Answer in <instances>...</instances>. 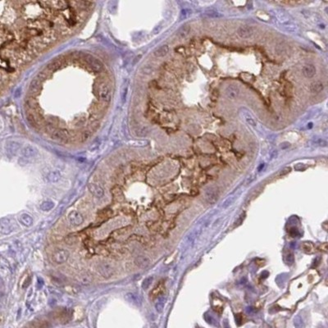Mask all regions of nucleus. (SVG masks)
<instances>
[{
	"label": "nucleus",
	"mask_w": 328,
	"mask_h": 328,
	"mask_svg": "<svg viewBox=\"0 0 328 328\" xmlns=\"http://www.w3.org/2000/svg\"><path fill=\"white\" fill-rule=\"evenodd\" d=\"M153 277H151V276L145 278V279L143 281L142 285H141V287H142L143 290L146 291L147 289H149V287L150 286L151 284H152V282H153Z\"/></svg>",
	"instance_id": "nucleus-30"
},
{
	"label": "nucleus",
	"mask_w": 328,
	"mask_h": 328,
	"mask_svg": "<svg viewBox=\"0 0 328 328\" xmlns=\"http://www.w3.org/2000/svg\"><path fill=\"white\" fill-rule=\"evenodd\" d=\"M236 197L237 196H236V195H231V196L228 197L227 199H226L225 201L222 203V208H229L230 206L233 204V203H234L235 200H236Z\"/></svg>",
	"instance_id": "nucleus-26"
},
{
	"label": "nucleus",
	"mask_w": 328,
	"mask_h": 328,
	"mask_svg": "<svg viewBox=\"0 0 328 328\" xmlns=\"http://www.w3.org/2000/svg\"><path fill=\"white\" fill-rule=\"evenodd\" d=\"M291 170V167H285V168L283 169V170H281V175H286V174L290 172Z\"/></svg>",
	"instance_id": "nucleus-34"
},
{
	"label": "nucleus",
	"mask_w": 328,
	"mask_h": 328,
	"mask_svg": "<svg viewBox=\"0 0 328 328\" xmlns=\"http://www.w3.org/2000/svg\"><path fill=\"white\" fill-rule=\"evenodd\" d=\"M263 167H264V164H263V163L260 164V166H258V171H262V169H263Z\"/></svg>",
	"instance_id": "nucleus-38"
},
{
	"label": "nucleus",
	"mask_w": 328,
	"mask_h": 328,
	"mask_svg": "<svg viewBox=\"0 0 328 328\" xmlns=\"http://www.w3.org/2000/svg\"><path fill=\"white\" fill-rule=\"evenodd\" d=\"M254 29L249 26H241L236 31L237 35L242 39H249L254 35Z\"/></svg>",
	"instance_id": "nucleus-11"
},
{
	"label": "nucleus",
	"mask_w": 328,
	"mask_h": 328,
	"mask_svg": "<svg viewBox=\"0 0 328 328\" xmlns=\"http://www.w3.org/2000/svg\"><path fill=\"white\" fill-rule=\"evenodd\" d=\"M294 325H295V328H304V321L300 316H296L294 318Z\"/></svg>",
	"instance_id": "nucleus-31"
},
{
	"label": "nucleus",
	"mask_w": 328,
	"mask_h": 328,
	"mask_svg": "<svg viewBox=\"0 0 328 328\" xmlns=\"http://www.w3.org/2000/svg\"><path fill=\"white\" fill-rule=\"evenodd\" d=\"M51 136L53 139H56L60 141H65L68 139L67 132L62 129H56L55 128L54 131L51 133Z\"/></svg>",
	"instance_id": "nucleus-13"
},
{
	"label": "nucleus",
	"mask_w": 328,
	"mask_h": 328,
	"mask_svg": "<svg viewBox=\"0 0 328 328\" xmlns=\"http://www.w3.org/2000/svg\"><path fill=\"white\" fill-rule=\"evenodd\" d=\"M69 253L66 249H57L53 253L52 258L53 262L57 264H62L68 260Z\"/></svg>",
	"instance_id": "nucleus-5"
},
{
	"label": "nucleus",
	"mask_w": 328,
	"mask_h": 328,
	"mask_svg": "<svg viewBox=\"0 0 328 328\" xmlns=\"http://www.w3.org/2000/svg\"><path fill=\"white\" fill-rule=\"evenodd\" d=\"M144 73H146V74H149L151 72H152V67H144Z\"/></svg>",
	"instance_id": "nucleus-35"
},
{
	"label": "nucleus",
	"mask_w": 328,
	"mask_h": 328,
	"mask_svg": "<svg viewBox=\"0 0 328 328\" xmlns=\"http://www.w3.org/2000/svg\"><path fill=\"white\" fill-rule=\"evenodd\" d=\"M98 95L101 100L104 103H108L111 100L112 92L110 86L107 83H103L98 88Z\"/></svg>",
	"instance_id": "nucleus-3"
},
{
	"label": "nucleus",
	"mask_w": 328,
	"mask_h": 328,
	"mask_svg": "<svg viewBox=\"0 0 328 328\" xmlns=\"http://www.w3.org/2000/svg\"><path fill=\"white\" fill-rule=\"evenodd\" d=\"M135 262L138 267L144 268L149 265V259L145 256H138L135 260Z\"/></svg>",
	"instance_id": "nucleus-18"
},
{
	"label": "nucleus",
	"mask_w": 328,
	"mask_h": 328,
	"mask_svg": "<svg viewBox=\"0 0 328 328\" xmlns=\"http://www.w3.org/2000/svg\"><path fill=\"white\" fill-rule=\"evenodd\" d=\"M313 127V123H309V124H308V128H312Z\"/></svg>",
	"instance_id": "nucleus-40"
},
{
	"label": "nucleus",
	"mask_w": 328,
	"mask_h": 328,
	"mask_svg": "<svg viewBox=\"0 0 328 328\" xmlns=\"http://www.w3.org/2000/svg\"><path fill=\"white\" fill-rule=\"evenodd\" d=\"M89 190L92 195L96 198H102L104 195V190L101 186L96 183H91L89 185Z\"/></svg>",
	"instance_id": "nucleus-12"
},
{
	"label": "nucleus",
	"mask_w": 328,
	"mask_h": 328,
	"mask_svg": "<svg viewBox=\"0 0 328 328\" xmlns=\"http://www.w3.org/2000/svg\"><path fill=\"white\" fill-rule=\"evenodd\" d=\"M38 154V149L32 145H27L22 149V156L19 158V163L25 166L30 162L31 159L35 158Z\"/></svg>",
	"instance_id": "nucleus-1"
},
{
	"label": "nucleus",
	"mask_w": 328,
	"mask_h": 328,
	"mask_svg": "<svg viewBox=\"0 0 328 328\" xmlns=\"http://www.w3.org/2000/svg\"><path fill=\"white\" fill-rule=\"evenodd\" d=\"M39 84H40V81L37 77L34 79L31 82V84H30V91H31L32 93H35V92L37 91L39 87Z\"/></svg>",
	"instance_id": "nucleus-27"
},
{
	"label": "nucleus",
	"mask_w": 328,
	"mask_h": 328,
	"mask_svg": "<svg viewBox=\"0 0 328 328\" xmlns=\"http://www.w3.org/2000/svg\"><path fill=\"white\" fill-rule=\"evenodd\" d=\"M276 156H277V151H272V153H271V158H275V157H276Z\"/></svg>",
	"instance_id": "nucleus-36"
},
{
	"label": "nucleus",
	"mask_w": 328,
	"mask_h": 328,
	"mask_svg": "<svg viewBox=\"0 0 328 328\" xmlns=\"http://www.w3.org/2000/svg\"><path fill=\"white\" fill-rule=\"evenodd\" d=\"M166 298L165 295H161L158 297L157 302L155 304V308L157 310V313H162V310H163L164 306H165V304H166Z\"/></svg>",
	"instance_id": "nucleus-19"
},
{
	"label": "nucleus",
	"mask_w": 328,
	"mask_h": 328,
	"mask_svg": "<svg viewBox=\"0 0 328 328\" xmlns=\"http://www.w3.org/2000/svg\"><path fill=\"white\" fill-rule=\"evenodd\" d=\"M282 27H283L286 31H288V32L294 33L298 31L297 26H296L293 22H291V21H290V22H286V23H283V24H282Z\"/></svg>",
	"instance_id": "nucleus-23"
},
{
	"label": "nucleus",
	"mask_w": 328,
	"mask_h": 328,
	"mask_svg": "<svg viewBox=\"0 0 328 328\" xmlns=\"http://www.w3.org/2000/svg\"><path fill=\"white\" fill-rule=\"evenodd\" d=\"M243 117L246 121V122L250 125V126H253V127L257 126V122H256L254 117L252 116L251 114L248 112H243Z\"/></svg>",
	"instance_id": "nucleus-24"
},
{
	"label": "nucleus",
	"mask_w": 328,
	"mask_h": 328,
	"mask_svg": "<svg viewBox=\"0 0 328 328\" xmlns=\"http://www.w3.org/2000/svg\"><path fill=\"white\" fill-rule=\"evenodd\" d=\"M54 203L52 201H49V200H47V201H44L43 203L40 204V209L44 212H48V211H50L52 208H54Z\"/></svg>",
	"instance_id": "nucleus-25"
},
{
	"label": "nucleus",
	"mask_w": 328,
	"mask_h": 328,
	"mask_svg": "<svg viewBox=\"0 0 328 328\" xmlns=\"http://www.w3.org/2000/svg\"><path fill=\"white\" fill-rule=\"evenodd\" d=\"M191 10L189 8H184L183 10L181 11V19L183 20V19H186V18H187L189 17V16L191 15Z\"/></svg>",
	"instance_id": "nucleus-33"
},
{
	"label": "nucleus",
	"mask_w": 328,
	"mask_h": 328,
	"mask_svg": "<svg viewBox=\"0 0 328 328\" xmlns=\"http://www.w3.org/2000/svg\"><path fill=\"white\" fill-rule=\"evenodd\" d=\"M290 143H284V144H282L281 145V148L282 149H285V148H287V147H290Z\"/></svg>",
	"instance_id": "nucleus-37"
},
{
	"label": "nucleus",
	"mask_w": 328,
	"mask_h": 328,
	"mask_svg": "<svg viewBox=\"0 0 328 328\" xmlns=\"http://www.w3.org/2000/svg\"><path fill=\"white\" fill-rule=\"evenodd\" d=\"M324 89L323 84L321 82H313L310 85V91L313 94H318Z\"/></svg>",
	"instance_id": "nucleus-22"
},
{
	"label": "nucleus",
	"mask_w": 328,
	"mask_h": 328,
	"mask_svg": "<svg viewBox=\"0 0 328 328\" xmlns=\"http://www.w3.org/2000/svg\"><path fill=\"white\" fill-rule=\"evenodd\" d=\"M82 57L92 71L98 72L103 70V64L101 63L100 61H98V59L95 58L94 56H92L89 53H83Z\"/></svg>",
	"instance_id": "nucleus-2"
},
{
	"label": "nucleus",
	"mask_w": 328,
	"mask_h": 328,
	"mask_svg": "<svg viewBox=\"0 0 328 328\" xmlns=\"http://www.w3.org/2000/svg\"><path fill=\"white\" fill-rule=\"evenodd\" d=\"M92 279H93V278H92L91 275H90V274H83V275L80 277V281H81V283L84 285L90 284V282L92 281Z\"/></svg>",
	"instance_id": "nucleus-29"
},
{
	"label": "nucleus",
	"mask_w": 328,
	"mask_h": 328,
	"mask_svg": "<svg viewBox=\"0 0 328 328\" xmlns=\"http://www.w3.org/2000/svg\"><path fill=\"white\" fill-rule=\"evenodd\" d=\"M68 221L73 226H80L84 221L83 216L77 211H72L67 216Z\"/></svg>",
	"instance_id": "nucleus-10"
},
{
	"label": "nucleus",
	"mask_w": 328,
	"mask_h": 328,
	"mask_svg": "<svg viewBox=\"0 0 328 328\" xmlns=\"http://www.w3.org/2000/svg\"><path fill=\"white\" fill-rule=\"evenodd\" d=\"M19 221L22 225L26 227H30L33 225V218L31 215L27 213H23L19 216Z\"/></svg>",
	"instance_id": "nucleus-17"
},
{
	"label": "nucleus",
	"mask_w": 328,
	"mask_h": 328,
	"mask_svg": "<svg viewBox=\"0 0 328 328\" xmlns=\"http://www.w3.org/2000/svg\"><path fill=\"white\" fill-rule=\"evenodd\" d=\"M226 93L228 98L234 99L238 97L239 94H240V89L237 85H230L226 89Z\"/></svg>",
	"instance_id": "nucleus-14"
},
{
	"label": "nucleus",
	"mask_w": 328,
	"mask_h": 328,
	"mask_svg": "<svg viewBox=\"0 0 328 328\" xmlns=\"http://www.w3.org/2000/svg\"><path fill=\"white\" fill-rule=\"evenodd\" d=\"M204 14H205L206 16H208V17H209L216 18V17H221V13H219L218 12L215 11V10H212V9H211V10H208V11H206Z\"/></svg>",
	"instance_id": "nucleus-32"
},
{
	"label": "nucleus",
	"mask_w": 328,
	"mask_h": 328,
	"mask_svg": "<svg viewBox=\"0 0 328 328\" xmlns=\"http://www.w3.org/2000/svg\"><path fill=\"white\" fill-rule=\"evenodd\" d=\"M313 144L316 146H320V147H326L327 146V142L326 140L321 139V138H313Z\"/></svg>",
	"instance_id": "nucleus-28"
},
{
	"label": "nucleus",
	"mask_w": 328,
	"mask_h": 328,
	"mask_svg": "<svg viewBox=\"0 0 328 328\" xmlns=\"http://www.w3.org/2000/svg\"><path fill=\"white\" fill-rule=\"evenodd\" d=\"M45 178L47 179V181L51 183H57L60 181L61 179V174L58 171L56 170H52L49 171L48 172H47L45 176Z\"/></svg>",
	"instance_id": "nucleus-15"
},
{
	"label": "nucleus",
	"mask_w": 328,
	"mask_h": 328,
	"mask_svg": "<svg viewBox=\"0 0 328 328\" xmlns=\"http://www.w3.org/2000/svg\"><path fill=\"white\" fill-rule=\"evenodd\" d=\"M98 269V271L99 272L102 276H103L104 278H110L113 276L114 272H115V270L112 265L107 263V262H101L100 264L98 265L97 267Z\"/></svg>",
	"instance_id": "nucleus-4"
},
{
	"label": "nucleus",
	"mask_w": 328,
	"mask_h": 328,
	"mask_svg": "<svg viewBox=\"0 0 328 328\" xmlns=\"http://www.w3.org/2000/svg\"><path fill=\"white\" fill-rule=\"evenodd\" d=\"M190 25H185L180 29L179 31H177V37L180 38V39H184L186 38L187 35L190 34Z\"/></svg>",
	"instance_id": "nucleus-21"
},
{
	"label": "nucleus",
	"mask_w": 328,
	"mask_h": 328,
	"mask_svg": "<svg viewBox=\"0 0 328 328\" xmlns=\"http://www.w3.org/2000/svg\"><path fill=\"white\" fill-rule=\"evenodd\" d=\"M205 199L208 203H213L218 199V190L215 186H210L205 190L204 192Z\"/></svg>",
	"instance_id": "nucleus-7"
},
{
	"label": "nucleus",
	"mask_w": 328,
	"mask_h": 328,
	"mask_svg": "<svg viewBox=\"0 0 328 328\" xmlns=\"http://www.w3.org/2000/svg\"><path fill=\"white\" fill-rule=\"evenodd\" d=\"M302 72L307 78H312L316 74V67L313 64H306L302 68Z\"/></svg>",
	"instance_id": "nucleus-16"
},
{
	"label": "nucleus",
	"mask_w": 328,
	"mask_h": 328,
	"mask_svg": "<svg viewBox=\"0 0 328 328\" xmlns=\"http://www.w3.org/2000/svg\"><path fill=\"white\" fill-rule=\"evenodd\" d=\"M2 282L0 280V295H2Z\"/></svg>",
	"instance_id": "nucleus-39"
},
{
	"label": "nucleus",
	"mask_w": 328,
	"mask_h": 328,
	"mask_svg": "<svg viewBox=\"0 0 328 328\" xmlns=\"http://www.w3.org/2000/svg\"><path fill=\"white\" fill-rule=\"evenodd\" d=\"M125 300L128 303L133 304L135 306L140 307L142 304V298L139 294L134 293V292H129L127 293L124 296Z\"/></svg>",
	"instance_id": "nucleus-8"
},
{
	"label": "nucleus",
	"mask_w": 328,
	"mask_h": 328,
	"mask_svg": "<svg viewBox=\"0 0 328 328\" xmlns=\"http://www.w3.org/2000/svg\"><path fill=\"white\" fill-rule=\"evenodd\" d=\"M20 144L16 141H9L5 145V153L7 157L9 158H12L17 153L18 150L20 149Z\"/></svg>",
	"instance_id": "nucleus-6"
},
{
	"label": "nucleus",
	"mask_w": 328,
	"mask_h": 328,
	"mask_svg": "<svg viewBox=\"0 0 328 328\" xmlns=\"http://www.w3.org/2000/svg\"><path fill=\"white\" fill-rule=\"evenodd\" d=\"M169 51V47L168 45L166 44H164V45L160 46L159 48H157L155 51H154V55H155L157 57H162L166 56L167 54V52Z\"/></svg>",
	"instance_id": "nucleus-20"
},
{
	"label": "nucleus",
	"mask_w": 328,
	"mask_h": 328,
	"mask_svg": "<svg viewBox=\"0 0 328 328\" xmlns=\"http://www.w3.org/2000/svg\"><path fill=\"white\" fill-rule=\"evenodd\" d=\"M13 226L11 220L2 218L0 220V233L2 235H9L13 231Z\"/></svg>",
	"instance_id": "nucleus-9"
}]
</instances>
